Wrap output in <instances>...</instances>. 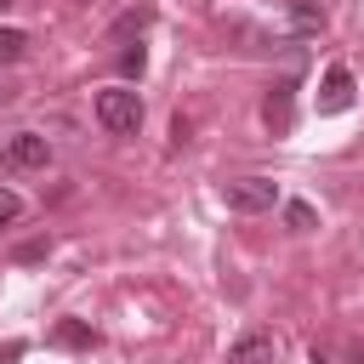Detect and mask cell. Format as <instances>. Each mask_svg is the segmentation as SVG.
<instances>
[{"label": "cell", "mask_w": 364, "mask_h": 364, "mask_svg": "<svg viewBox=\"0 0 364 364\" xmlns=\"http://www.w3.org/2000/svg\"><path fill=\"white\" fill-rule=\"evenodd\" d=\"M46 159H51V148H46L40 131H11L0 142V171H40Z\"/></svg>", "instance_id": "cell-2"}, {"label": "cell", "mask_w": 364, "mask_h": 364, "mask_svg": "<svg viewBox=\"0 0 364 364\" xmlns=\"http://www.w3.org/2000/svg\"><path fill=\"white\" fill-rule=\"evenodd\" d=\"M23 353H28V347H23V341H0V364H17V358H23Z\"/></svg>", "instance_id": "cell-13"}, {"label": "cell", "mask_w": 364, "mask_h": 364, "mask_svg": "<svg viewBox=\"0 0 364 364\" xmlns=\"http://www.w3.org/2000/svg\"><path fill=\"white\" fill-rule=\"evenodd\" d=\"M46 250H51V245H46V239H34V245H23V250H17V262H40Z\"/></svg>", "instance_id": "cell-12"}, {"label": "cell", "mask_w": 364, "mask_h": 364, "mask_svg": "<svg viewBox=\"0 0 364 364\" xmlns=\"http://www.w3.org/2000/svg\"><path fill=\"white\" fill-rule=\"evenodd\" d=\"M347 108H353V68L336 63L318 80V114H347Z\"/></svg>", "instance_id": "cell-4"}, {"label": "cell", "mask_w": 364, "mask_h": 364, "mask_svg": "<svg viewBox=\"0 0 364 364\" xmlns=\"http://www.w3.org/2000/svg\"><path fill=\"white\" fill-rule=\"evenodd\" d=\"M97 119H102V131L131 136V131L142 125V97L125 91V85H108V91H97Z\"/></svg>", "instance_id": "cell-1"}, {"label": "cell", "mask_w": 364, "mask_h": 364, "mask_svg": "<svg viewBox=\"0 0 364 364\" xmlns=\"http://www.w3.org/2000/svg\"><path fill=\"white\" fill-rule=\"evenodd\" d=\"M17 216H23V199H17L11 188H0V228H11Z\"/></svg>", "instance_id": "cell-11"}, {"label": "cell", "mask_w": 364, "mask_h": 364, "mask_svg": "<svg viewBox=\"0 0 364 364\" xmlns=\"http://www.w3.org/2000/svg\"><path fill=\"white\" fill-rule=\"evenodd\" d=\"M51 341H57V347H91L97 336H91V324H80V318H63V324L51 330Z\"/></svg>", "instance_id": "cell-8"}, {"label": "cell", "mask_w": 364, "mask_h": 364, "mask_svg": "<svg viewBox=\"0 0 364 364\" xmlns=\"http://www.w3.org/2000/svg\"><path fill=\"white\" fill-rule=\"evenodd\" d=\"M23 46H28V34H23V28H0V63H17V57H23Z\"/></svg>", "instance_id": "cell-10"}, {"label": "cell", "mask_w": 364, "mask_h": 364, "mask_svg": "<svg viewBox=\"0 0 364 364\" xmlns=\"http://www.w3.org/2000/svg\"><path fill=\"white\" fill-rule=\"evenodd\" d=\"M290 28L296 34H318L324 28V6L318 0H290Z\"/></svg>", "instance_id": "cell-7"}, {"label": "cell", "mask_w": 364, "mask_h": 364, "mask_svg": "<svg viewBox=\"0 0 364 364\" xmlns=\"http://www.w3.org/2000/svg\"><path fill=\"white\" fill-rule=\"evenodd\" d=\"M318 222V210L307 205V199H284V228H296V233H307Z\"/></svg>", "instance_id": "cell-9"}, {"label": "cell", "mask_w": 364, "mask_h": 364, "mask_svg": "<svg viewBox=\"0 0 364 364\" xmlns=\"http://www.w3.org/2000/svg\"><path fill=\"white\" fill-rule=\"evenodd\" d=\"M6 6H11V0H0V11H6Z\"/></svg>", "instance_id": "cell-15"}, {"label": "cell", "mask_w": 364, "mask_h": 364, "mask_svg": "<svg viewBox=\"0 0 364 364\" xmlns=\"http://www.w3.org/2000/svg\"><path fill=\"white\" fill-rule=\"evenodd\" d=\"M228 364H273V336H262V330L239 336V341L228 347Z\"/></svg>", "instance_id": "cell-6"}, {"label": "cell", "mask_w": 364, "mask_h": 364, "mask_svg": "<svg viewBox=\"0 0 364 364\" xmlns=\"http://www.w3.org/2000/svg\"><path fill=\"white\" fill-rule=\"evenodd\" d=\"M119 68H125V74H142V46H136V51H125V57H119Z\"/></svg>", "instance_id": "cell-14"}, {"label": "cell", "mask_w": 364, "mask_h": 364, "mask_svg": "<svg viewBox=\"0 0 364 364\" xmlns=\"http://www.w3.org/2000/svg\"><path fill=\"white\" fill-rule=\"evenodd\" d=\"M290 108H296V80H279V85L267 91V131H273V136L290 131Z\"/></svg>", "instance_id": "cell-5"}, {"label": "cell", "mask_w": 364, "mask_h": 364, "mask_svg": "<svg viewBox=\"0 0 364 364\" xmlns=\"http://www.w3.org/2000/svg\"><path fill=\"white\" fill-rule=\"evenodd\" d=\"M279 205V188L267 176H245V182H228V210L239 216H256V210H273Z\"/></svg>", "instance_id": "cell-3"}]
</instances>
